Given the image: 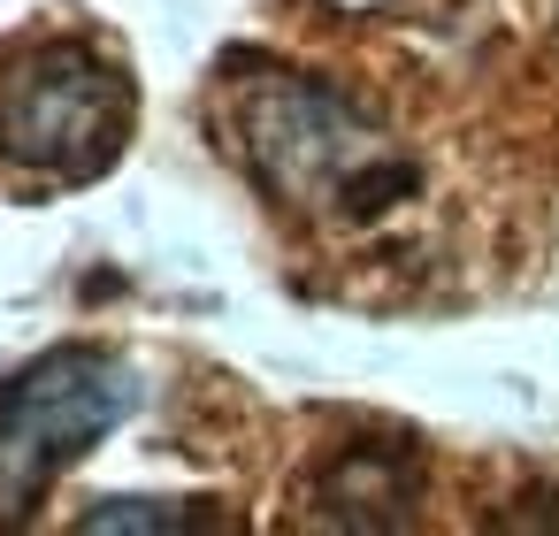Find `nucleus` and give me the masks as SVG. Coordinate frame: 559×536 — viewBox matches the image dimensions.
<instances>
[{
  "label": "nucleus",
  "instance_id": "1",
  "mask_svg": "<svg viewBox=\"0 0 559 536\" xmlns=\"http://www.w3.org/2000/svg\"><path fill=\"white\" fill-rule=\"evenodd\" d=\"M230 131L269 200L337 230H368L399 215L421 184L414 154L322 78H284V70L246 78L230 93Z\"/></svg>",
  "mask_w": 559,
  "mask_h": 536
},
{
  "label": "nucleus",
  "instance_id": "2",
  "mask_svg": "<svg viewBox=\"0 0 559 536\" xmlns=\"http://www.w3.org/2000/svg\"><path fill=\"white\" fill-rule=\"evenodd\" d=\"M139 383L116 353L93 345H62L47 360H32L9 391H0V521H24L39 505V490L131 414Z\"/></svg>",
  "mask_w": 559,
  "mask_h": 536
},
{
  "label": "nucleus",
  "instance_id": "3",
  "mask_svg": "<svg viewBox=\"0 0 559 536\" xmlns=\"http://www.w3.org/2000/svg\"><path fill=\"white\" fill-rule=\"evenodd\" d=\"M123 116V78L85 47H39L0 78V154L47 177H93L116 154Z\"/></svg>",
  "mask_w": 559,
  "mask_h": 536
},
{
  "label": "nucleus",
  "instance_id": "4",
  "mask_svg": "<svg viewBox=\"0 0 559 536\" xmlns=\"http://www.w3.org/2000/svg\"><path fill=\"white\" fill-rule=\"evenodd\" d=\"M78 528H207V513L177 498H100L93 513H78Z\"/></svg>",
  "mask_w": 559,
  "mask_h": 536
}]
</instances>
